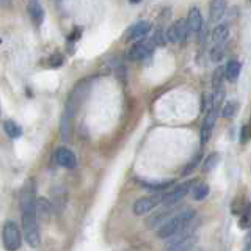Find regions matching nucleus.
Here are the masks:
<instances>
[{"label":"nucleus","instance_id":"f257e3e1","mask_svg":"<svg viewBox=\"0 0 251 251\" xmlns=\"http://www.w3.org/2000/svg\"><path fill=\"white\" fill-rule=\"evenodd\" d=\"M35 184L28 180L21 192V212H22V232L24 239L30 247H38L41 242V232L38 227V218L35 212Z\"/></svg>","mask_w":251,"mask_h":251},{"label":"nucleus","instance_id":"f03ea898","mask_svg":"<svg viewBox=\"0 0 251 251\" xmlns=\"http://www.w3.org/2000/svg\"><path fill=\"white\" fill-rule=\"evenodd\" d=\"M86 91H88V80H82L75 83L73 91L69 93L65 112H63L60 120V135L65 141H71V138H73V121L86 96Z\"/></svg>","mask_w":251,"mask_h":251},{"label":"nucleus","instance_id":"7ed1b4c3","mask_svg":"<svg viewBox=\"0 0 251 251\" xmlns=\"http://www.w3.org/2000/svg\"><path fill=\"white\" fill-rule=\"evenodd\" d=\"M195 218V210L193 209H184L180 212H176L171 218H168L167 222H163L159 226V231H157V237L160 239H170L171 235H175L180 231H184L188 225L192 223V220Z\"/></svg>","mask_w":251,"mask_h":251},{"label":"nucleus","instance_id":"20e7f679","mask_svg":"<svg viewBox=\"0 0 251 251\" xmlns=\"http://www.w3.org/2000/svg\"><path fill=\"white\" fill-rule=\"evenodd\" d=\"M2 239H3V245L6 250H18L22 243V234H21L19 225L13 222V220H8L3 225Z\"/></svg>","mask_w":251,"mask_h":251},{"label":"nucleus","instance_id":"39448f33","mask_svg":"<svg viewBox=\"0 0 251 251\" xmlns=\"http://www.w3.org/2000/svg\"><path fill=\"white\" fill-rule=\"evenodd\" d=\"M218 112H220V105L214 104L210 100V107L207 110L206 116H204V121L201 124V130H200V140L201 145H206L207 141L212 137V132H214V127L217 124V118H218Z\"/></svg>","mask_w":251,"mask_h":251},{"label":"nucleus","instance_id":"423d86ee","mask_svg":"<svg viewBox=\"0 0 251 251\" xmlns=\"http://www.w3.org/2000/svg\"><path fill=\"white\" fill-rule=\"evenodd\" d=\"M192 187H193V180H187V182H184V184H179L177 187L173 188V190L163 193L160 204L165 207H173L175 204L180 202L188 193H190Z\"/></svg>","mask_w":251,"mask_h":251},{"label":"nucleus","instance_id":"0eeeda50","mask_svg":"<svg viewBox=\"0 0 251 251\" xmlns=\"http://www.w3.org/2000/svg\"><path fill=\"white\" fill-rule=\"evenodd\" d=\"M154 47H155V44L152 41V38L151 39H143V38H141L129 49L127 58L130 61H141V60L148 58L149 55L154 52Z\"/></svg>","mask_w":251,"mask_h":251},{"label":"nucleus","instance_id":"6e6552de","mask_svg":"<svg viewBox=\"0 0 251 251\" xmlns=\"http://www.w3.org/2000/svg\"><path fill=\"white\" fill-rule=\"evenodd\" d=\"M170 239L171 240H168L167 243V250H190L196 242L195 234L192 231H188L187 227L184 231L171 235Z\"/></svg>","mask_w":251,"mask_h":251},{"label":"nucleus","instance_id":"1a4fd4ad","mask_svg":"<svg viewBox=\"0 0 251 251\" xmlns=\"http://www.w3.org/2000/svg\"><path fill=\"white\" fill-rule=\"evenodd\" d=\"M162 193H154L149 196H143L135 201L133 204V214L135 215H145L148 212H151L152 209H155L157 206H160L162 202Z\"/></svg>","mask_w":251,"mask_h":251},{"label":"nucleus","instance_id":"9d476101","mask_svg":"<svg viewBox=\"0 0 251 251\" xmlns=\"http://www.w3.org/2000/svg\"><path fill=\"white\" fill-rule=\"evenodd\" d=\"M188 36L187 22L185 19H177L171 24L167 30V39L170 43H180Z\"/></svg>","mask_w":251,"mask_h":251},{"label":"nucleus","instance_id":"9b49d317","mask_svg":"<svg viewBox=\"0 0 251 251\" xmlns=\"http://www.w3.org/2000/svg\"><path fill=\"white\" fill-rule=\"evenodd\" d=\"M55 160H57L60 167L68 168V170L75 168V165H77V159L74 152L66 146H60L57 151H55Z\"/></svg>","mask_w":251,"mask_h":251},{"label":"nucleus","instance_id":"f8f14e48","mask_svg":"<svg viewBox=\"0 0 251 251\" xmlns=\"http://www.w3.org/2000/svg\"><path fill=\"white\" fill-rule=\"evenodd\" d=\"M35 212H36V218L41 220V222H50L52 218V202L44 198V196H38L35 200Z\"/></svg>","mask_w":251,"mask_h":251},{"label":"nucleus","instance_id":"ddd939ff","mask_svg":"<svg viewBox=\"0 0 251 251\" xmlns=\"http://www.w3.org/2000/svg\"><path fill=\"white\" fill-rule=\"evenodd\" d=\"M187 30H188V35H198L200 30L202 27V16H201V11L200 8H190V11H188V16H187Z\"/></svg>","mask_w":251,"mask_h":251},{"label":"nucleus","instance_id":"4468645a","mask_svg":"<svg viewBox=\"0 0 251 251\" xmlns=\"http://www.w3.org/2000/svg\"><path fill=\"white\" fill-rule=\"evenodd\" d=\"M27 11L30 14V19L31 22L35 24V27H41L44 18H46V13H44V8L41 5L39 0H28V5H27Z\"/></svg>","mask_w":251,"mask_h":251},{"label":"nucleus","instance_id":"2eb2a0df","mask_svg":"<svg viewBox=\"0 0 251 251\" xmlns=\"http://www.w3.org/2000/svg\"><path fill=\"white\" fill-rule=\"evenodd\" d=\"M149 30H151V24L148 21H140L137 24H133V25L129 27V30L126 31V39H127V41L141 39L149 33Z\"/></svg>","mask_w":251,"mask_h":251},{"label":"nucleus","instance_id":"dca6fc26","mask_svg":"<svg viewBox=\"0 0 251 251\" xmlns=\"http://www.w3.org/2000/svg\"><path fill=\"white\" fill-rule=\"evenodd\" d=\"M226 11V0H212L209 5V19L210 22H220Z\"/></svg>","mask_w":251,"mask_h":251},{"label":"nucleus","instance_id":"f3484780","mask_svg":"<svg viewBox=\"0 0 251 251\" xmlns=\"http://www.w3.org/2000/svg\"><path fill=\"white\" fill-rule=\"evenodd\" d=\"M240 71H242V63L239 60H229L227 65L225 66V78L227 82L235 83L240 75Z\"/></svg>","mask_w":251,"mask_h":251},{"label":"nucleus","instance_id":"a211bd4d","mask_svg":"<svg viewBox=\"0 0 251 251\" xmlns=\"http://www.w3.org/2000/svg\"><path fill=\"white\" fill-rule=\"evenodd\" d=\"M227 39H229V27H227V24H218V25L212 30V43L226 44Z\"/></svg>","mask_w":251,"mask_h":251},{"label":"nucleus","instance_id":"6ab92c4d","mask_svg":"<svg viewBox=\"0 0 251 251\" xmlns=\"http://www.w3.org/2000/svg\"><path fill=\"white\" fill-rule=\"evenodd\" d=\"M171 214V209L167 207L165 210H160V212H157V214L151 215L148 220H146V226H148V229H155V227H159L165 220H167Z\"/></svg>","mask_w":251,"mask_h":251},{"label":"nucleus","instance_id":"aec40b11","mask_svg":"<svg viewBox=\"0 0 251 251\" xmlns=\"http://www.w3.org/2000/svg\"><path fill=\"white\" fill-rule=\"evenodd\" d=\"M3 129H5V133L11 140H18V138L22 137V127L16 121H13V120H6L3 123Z\"/></svg>","mask_w":251,"mask_h":251},{"label":"nucleus","instance_id":"412c9836","mask_svg":"<svg viewBox=\"0 0 251 251\" xmlns=\"http://www.w3.org/2000/svg\"><path fill=\"white\" fill-rule=\"evenodd\" d=\"M239 102L235 99H231V100H226L225 105L222 108V115L223 118H226V120H231V118H234L235 115H237L239 112Z\"/></svg>","mask_w":251,"mask_h":251},{"label":"nucleus","instance_id":"4be33fe9","mask_svg":"<svg viewBox=\"0 0 251 251\" xmlns=\"http://www.w3.org/2000/svg\"><path fill=\"white\" fill-rule=\"evenodd\" d=\"M192 198L195 200V201H202L204 198H207V195H209V192H210V188H209V185L207 184H198V185H195V187H192Z\"/></svg>","mask_w":251,"mask_h":251},{"label":"nucleus","instance_id":"5701e85b","mask_svg":"<svg viewBox=\"0 0 251 251\" xmlns=\"http://www.w3.org/2000/svg\"><path fill=\"white\" fill-rule=\"evenodd\" d=\"M250 226H251V202H248L247 206L240 210V218H239L240 229H248Z\"/></svg>","mask_w":251,"mask_h":251},{"label":"nucleus","instance_id":"b1692460","mask_svg":"<svg viewBox=\"0 0 251 251\" xmlns=\"http://www.w3.org/2000/svg\"><path fill=\"white\" fill-rule=\"evenodd\" d=\"M225 80H226V78H225V68L218 66L214 71V75H212V88H214V91L215 90H222Z\"/></svg>","mask_w":251,"mask_h":251},{"label":"nucleus","instance_id":"393cba45","mask_svg":"<svg viewBox=\"0 0 251 251\" xmlns=\"http://www.w3.org/2000/svg\"><path fill=\"white\" fill-rule=\"evenodd\" d=\"M140 185H143L145 188H148V190H167L168 187L173 185V180H167V182H146V180H138Z\"/></svg>","mask_w":251,"mask_h":251},{"label":"nucleus","instance_id":"a878e982","mask_svg":"<svg viewBox=\"0 0 251 251\" xmlns=\"http://www.w3.org/2000/svg\"><path fill=\"white\" fill-rule=\"evenodd\" d=\"M218 162H220V154L218 152H212L206 160H204V163H202V171L204 173H209V171H212L214 170L217 165H218Z\"/></svg>","mask_w":251,"mask_h":251},{"label":"nucleus","instance_id":"bb28decb","mask_svg":"<svg viewBox=\"0 0 251 251\" xmlns=\"http://www.w3.org/2000/svg\"><path fill=\"white\" fill-rule=\"evenodd\" d=\"M225 57V44H214L210 49V60L214 63H220Z\"/></svg>","mask_w":251,"mask_h":251},{"label":"nucleus","instance_id":"cd10ccee","mask_svg":"<svg viewBox=\"0 0 251 251\" xmlns=\"http://www.w3.org/2000/svg\"><path fill=\"white\" fill-rule=\"evenodd\" d=\"M63 63H65V57H63L61 53H53L49 57V60H47V65L50 68H61Z\"/></svg>","mask_w":251,"mask_h":251},{"label":"nucleus","instance_id":"c85d7f7f","mask_svg":"<svg viewBox=\"0 0 251 251\" xmlns=\"http://www.w3.org/2000/svg\"><path fill=\"white\" fill-rule=\"evenodd\" d=\"M201 157H202V154L201 152H198V154H196L195 157H193V160L190 162V163H188L187 165V167L184 168V171H182V176H187V175H190V173L196 168V167H198V165H200V162H201Z\"/></svg>","mask_w":251,"mask_h":251},{"label":"nucleus","instance_id":"c756f323","mask_svg":"<svg viewBox=\"0 0 251 251\" xmlns=\"http://www.w3.org/2000/svg\"><path fill=\"white\" fill-rule=\"evenodd\" d=\"M80 38H82V28L80 27H75L74 31H71V35L68 36V41L69 43H77Z\"/></svg>","mask_w":251,"mask_h":251},{"label":"nucleus","instance_id":"7c9ffc66","mask_svg":"<svg viewBox=\"0 0 251 251\" xmlns=\"http://www.w3.org/2000/svg\"><path fill=\"white\" fill-rule=\"evenodd\" d=\"M248 140H250V126L245 124V126H242V129H240V141L242 143H247Z\"/></svg>","mask_w":251,"mask_h":251},{"label":"nucleus","instance_id":"2f4dec72","mask_svg":"<svg viewBox=\"0 0 251 251\" xmlns=\"http://www.w3.org/2000/svg\"><path fill=\"white\" fill-rule=\"evenodd\" d=\"M245 250H251V226L248 227V232L245 235Z\"/></svg>","mask_w":251,"mask_h":251},{"label":"nucleus","instance_id":"473e14b6","mask_svg":"<svg viewBox=\"0 0 251 251\" xmlns=\"http://www.w3.org/2000/svg\"><path fill=\"white\" fill-rule=\"evenodd\" d=\"M13 3V0H0V5H3V6H11Z\"/></svg>","mask_w":251,"mask_h":251},{"label":"nucleus","instance_id":"72a5a7b5","mask_svg":"<svg viewBox=\"0 0 251 251\" xmlns=\"http://www.w3.org/2000/svg\"><path fill=\"white\" fill-rule=\"evenodd\" d=\"M130 2H132V3H140L141 0H130Z\"/></svg>","mask_w":251,"mask_h":251},{"label":"nucleus","instance_id":"f704fd0d","mask_svg":"<svg viewBox=\"0 0 251 251\" xmlns=\"http://www.w3.org/2000/svg\"><path fill=\"white\" fill-rule=\"evenodd\" d=\"M250 2H251V0H250Z\"/></svg>","mask_w":251,"mask_h":251},{"label":"nucleus","instance_id":"c9c22d12","mask_svg":"<svg viewBox=\"0 0 251 251\" xmlns=\"http://www.w3.org/2000/svg\"><path fill=\"white\" fill-rule=\"evenodd\" d=\"M250 123H251V121H250Z\"/></svg>","mask_w":251,"mask_h":251}]
</instances>
